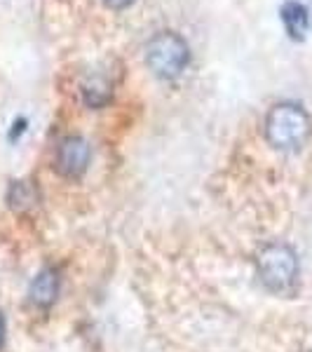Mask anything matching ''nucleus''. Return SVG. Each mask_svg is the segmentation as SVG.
Returning <instances> with one entry per match:
<instances>
[{"mask_svg": "<svg viewBox=\"0 0 312 352\" xmlns=\"http://www.w3.org/2000/svg\"><path fill=\"white\" fill-rule=\"evenodd\" d=\"M310 116L298 104L282 101L265 116V139L277 151H298L310 136Z\"/></svg>", "mask_w": 312, "mask_h": 352, "instance_id": "nucleus-1", "label": "nucleus"}, {"mask_svg": "<svg viewBox=\"0 0 312 352\" xmlns=\"http://www.w3.org/2000/svg\"><path fill=\"white\" fill-rule=\"evenodd\" d=\"M258 280L275 294H287L298 282V256L289 244L270 242L256 256Z\"/></svg>", "mask_w": 312, "mask_h": 352, "instance_id": "nucleus-2", "label": "nucleus"}, {"mask_svg": "<svg viewBox=\"0 0 312 352\" xmlns=\"http://www.w3.org/2000/svg\"><path fill=\"white\" fill-rule=\"evenodd\" d=\"M146 64L157 78L174 80L190 64V47L179 33L162 31L155 33L146 45Z\"/></svg>", "mask_w": 312, "mask_h": 352, "instance_id": "nucleus-3", "label": "nucleus"}, {"mask_svg": "<svg viewBox=\"0 0 312 352\" xmlns=\"http://www.w3.org/2000/svg\"><path fill=\"white\" fill-rule=\"evenodd\" d=\"M92 148H89L87 139L82 136H66L56 148V172L66 179H78L87 172Z\"/></svg>", "mask_w": 312, "mask_h": 352, "instance_id": "nucleus-4", "label": "nucleus"}, {"mask_svg": "<svg viewBox=\"0 0 312 352\" xmlns=\"http://www.w3.org/2000/svg\"><path fill=\"white\" fill-rule=\"evenodd\" d=\"M59 287H61L59 272L54 268H43L33 277L31 287H28V298L38 308H49L56 300V296H59Z\"/></svg>", "mask_w": 312, "mask_h": 352, "instance_id": "nucleus-5", "label": "nucleus"}, {"mask_svg": "<svg viewBox=\"0 0 312 352\" xmlns=\"http://www.w3.org/2000/svg\"><path fill=\"white\" fill-rule=\"evenodd\" d=\"M280 19H282V24H285L291 41H296V43L305 41V36H308V31H310V12L303 3H298V0H287L280 10Z\"/></svg>", "mask_w": 312, "mask_h": 352, "instance_id": "nucleus-6", "label": "nucleus"}, {"mask_svg": "<svg viewBox=\"0 0 312 352\" xmlns=\"http://www.w3.org/2000/svg\"><path fill=\"white\" fill-rule=\"evenodd\" d=\"M113 96L111 82L104 76H92L82 82V99L89 109H104Z\"/></svg>", "mask_w": 312, "mask_h": 352, "instance_id": "nucleus-7", "label": "nucleus"}, {"mask_svg": "<svg viewBox=\"0 0 312 352\" xmlns=\"http://www.w3.org/2000/svg\"><path fill=\"white\" fill-rule=\"evenodd\" d=\"M8 202L14 212H28L38 204V190L33 188L31 181H12L8 190Z\"/></svg>", "mask_w": 312, "mask_h": 352, "instance_id": "nucleus-8", "label": "nucleus"}, {"mask_svg": "<svg viewBox=\"0 0 312 352\" xmlns=\"http://www.w3.org/2000/svg\"><path fill=\"white\" fill-rule=\"evenodd\" d=\"M134 0H104V5L106 8H111V10H124V8H129Z\"/></svg>", "mask_w": 312, "mask_h": 352, "instance_id": "nucleus-9", "label": "nucleus"}, {"mask_svg": "<svg viewBox=\"0 0 312 352\" xmlns=\"http://www.w3.org/2000/svg\"><path fill=\"white\" fill-rule=\"evenodd\" d=\"M12 134H10V139H14V136H19L21 132H24V127H26V120H24V118H21V120H16L14 124H12Z\"/></svg>", "mask_w": 312, "mask_h": 352, "instance_id": "nucleus-10", "label": "nucleus"}, {"mask_svg": "<svg viewBox=\"0 0 312 352\" xmlns=\"http://www.w3.org/2000/svg\"><path fill=\"white\" fill-rule=\"evenodd\" d=\"M5 343V320H3V312H0V348Z\"/></svg>", "mask_w": 312, "mask_h": 352, "instance_id": "nucleus-11", "label": "nucleus"}, {"mask_svg": "<svg viewBox=\"0 0 312 352\" xmlns=\"http://www.w3.org/2000/svg\"><path fill=\"white\" fill-rule=\"evenodd\" d=\"M310 352H312V350H310Z\"/></svg>", "mask_w": 312, "mask_h": 352, "instance_id": "nucleus-12", "label": "nucleus"}]
</instances>
